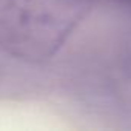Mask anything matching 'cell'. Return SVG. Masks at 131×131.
<instances>
[{
	"instance_id": "obj_1",
	"label": "cell",
	"mask_w": 131,
	"mask_h": 131,
	"mask_svg": "<svg viewBox=\"0 0 131 131\" xmlns=\"http://www.w3.org/2000/svg\"><path fill=\"white\" fill-rule=\"evenodd\" d=\"M91 5L93 0H0V51L28 62L51 59Z\"/></svg>"
},
{
	"instance_id": "obj_2",
	"label": "cell",
	"mask_w": 131,
	"mask_h": 131,
	"mask_svg": "<svg viewBox=\"0 0 131 131\" xmlns=\"http://www.w3.org/2000/svg\"><path fill=\"white\" fill-rule=\"evenodd\" d=\"M93 2H94V0H93ZM111 2L119 3V5H122V6H125V8L131 9V0H111Z\"/></svg>"
}]
</instances>
